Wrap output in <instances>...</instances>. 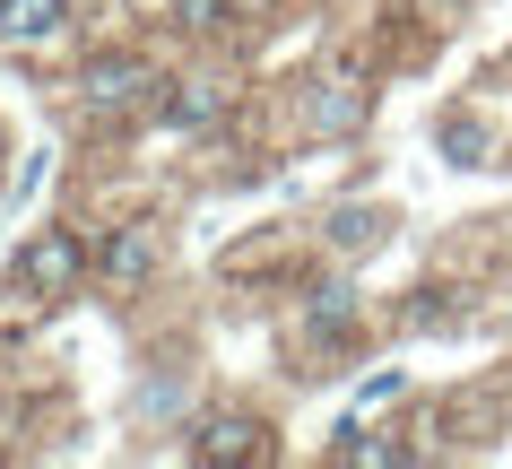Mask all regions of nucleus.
I'll use <instances>...</instances> for the list:
<instances>
[{"label":"nucleus","mask_w":512,"mask_h":469,"mask_svg":"<svg viewBox=\"0 0 512 469\" xmlns=\"http://www.w3.org/2000/svg\"><path fill=\"white\" fill-rule=\"evenodd\" d=\"M356 122H365V87H348V79L313 87V131H356Z\"/></svg>","instance_id":"8"},{"label":"nucleus","mask_w":512,"mask_h":469,"mask_svg":"<svg viewBox=\"0 0 512 469\" xmlns=\"http://www.w3.org/2000/svg\"><path fill=\"white\" fill-rule=\"evenodd\" d=\"M148 261H157V226H122L113 235V252H105V270L131 287V278H148Z\"/></svg>","instance_id":"10"},{"label":"nucleus","mask_w":512,"mask_h":469,"mask_svg":"<svg viewBox=\"0 0 512 469\" xmlns=\"http://www.w3.org/2000/svg\"><path fill=\"white\" fill-rule=\"evenodd\" d=\"M191 461H270V426L261 417H209L191 435Z\"/></svg>","instance_id":"4"},{"label":"nucleus","mask_w":512,"mask_h":469,"mask_svg":"<svg viewBox=\"0 0 512 469\" xmlns=\"http://www.w3.org/2000/svg\"><path fill=\"white\" fill-rule=\"evenodd\" d=\"M61 18H70V0H0V35L9 44H44V35H61Z\"/></svg>","instance_id":"7"},{"label":"nucleus","mask_w":512,"mask_h":469,"mask_svg":"<svg viewBox=\"0 0 512 469\" xmlns=\"http://www.w3.org/2000/svg\"><path fill=\"white\" fill-rule=\"evenodd\" d=\"M44 183H53V148H35V157H27V174L9 183V200H35V192H44Z\"/></svg>","instance_id":"13"},{"label":"nucleus","mask_w":512,"mask_h":469,"mask_svg":"<svg viewBox=\"0 0 512 469\" xmlns=\"http://www.w3.org/2000/svg\"><path fill=\"white\" fill-rule=\"evenodd\" d=\"M79 96H87V113H139V105L157 113L165 105V79L139 53H96L79 70Z\"/></svg>","instance_id":"1"},{"label":"nucleus","mask_w":512,"mask_h":469,"mask_svg":"<svg viewBox=\"0 0 512 469\" xmlns=\"http://www.w3.org/2000/svg\"><path fill=\"white\" fill-rule=\"evenodd\" d=\"M296 322L313 348H339V339H356V322H365V296H356L348 278H313L296 296Z\"/></svg>","instance_id":"3"},{"label":"nucleus","mask_w":512,"mask_h":469,"mask_svg":"<svg viewBox=\"0 0 512 469\" xmlns=\"http://www.w3.org/2000/svg\"><path fill=\"white\" fill-rule=\"evenodd\" d=\"M183 409V383L165 374V383H139V417H174Z\"/></svg>","instance_id":"12"},{"label":"nucleus","mask_w":512,"mask_h":469,"mask_svg":"<svg viewBox=\"0 0 512 469\" xmlns=\"http://www.w3.org/2000/svg\"><path fill=\"white\" fill-rule=\"evenodd\" d=\"M217 105H226V87H217V79H174L157 113L174 122V131H200V122H217Z\"/></svg>","instance_id":"6"},{"label":"nucleus","mask_w":512,"mask_h":469,"mask_svg":"<svg viewBox=\"0 0 512 469\" xmlns=\"http://www.w3.org/2000/svg\"><path fill=\"white\" fill-rule=\"evenodd\" d=\"M443 157H452V166H486V122L478 113H452V122H443Z\"/></svg>","instance_id":"11"},{"label":"nucleus","mask_w":512,"mask_h":469,"mask_svg":"<svg viewBox=\"0 0 512 469\" xmlns=\"http://www.w3.org/2000/svg\"><path fill=\"white\" fill-rule=\"evenodd\" d=\"M382 235H391L382 209H356V200H348V209H330V244H339V252H374Z\"/></svg>","instance_id":"9"},{"label":"nucleus","mask_w":512,"mask_h":469,"mask_svg":"<svg viewBox=\"0 0 512 469\" xmlns=\"http://www.w3.org/2000/svg\"><path fill=\"white\" fill-rule=\"evenodd\" d=\"M217 9H226V0H174V27L209 35V27H217Z\"/></svg>","instance_id":"15"},{"label":"nucleus","mask_w":512,"mask_h":469,"mask_svg":"<svg viewBox=\"0 0 512 469\" xmlns=\"http://www.w3.org/2000/svg\"><path fill=\"white\" fill-rule=\"evenodd\" d=\"M330 461H365V469H408L417 461V452H408V443H391V435H365V417H348V426H339V443H330Z\"/></svg>","instance_id":"5"},{"label":"nucleus","mask_w":512,"mask_h":469,"mask_svg":"<svg viewBox=\"0 0 512 469\" xmlns=\"http://www.w3.org/2000/svg\"><path fill=\"white\" fill-rule=\"evenodd\" d=\"M400 391H408V374H374V383L356 391V417H365V409H391V400H400Z\"/></svg>","instance_id":"14"},{"label":"nucleus","mask_w":512,"mask_h":469,"mask_svg":"<svg viewBox=\"0 0 512 469\" xmlns=\"http://www.w3.org/2000/svg\"><path fill=\"white\" fill-rule=\"evenodd\" d=\"M79 270H87V244L70 235V226H44V235H27V244H18V287H27L35 304L70 296V287H79Z\"/></svg>","instance_id":"2"}]
</instances>
